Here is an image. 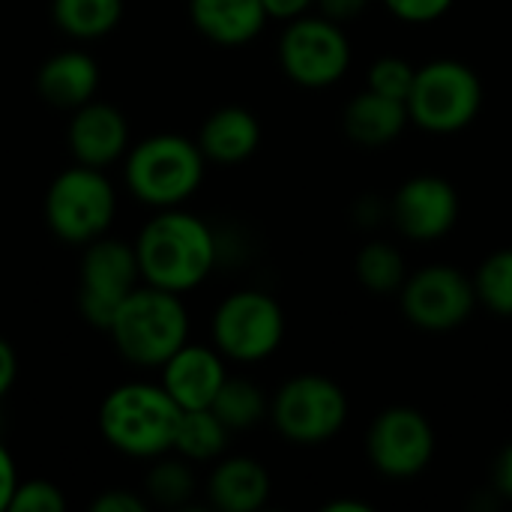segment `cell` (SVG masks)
<instances>
[{
  "label": "cell",
  "instance_id": "cell-1",
  "mask_svg": "<svg viewBox=\"0 0 512 512\" xmlns=\"http://www.w3.org/2000/svg\"><path fill=\"white\" fill-rule=\"evenodd\" d=\"M135 255L147 285L183 294L213 273L219 249L204 219L180 207H165L138 234Z\"/></svg>",
  "mask_w": 512,
  "mask_h": 512
},
{
  "label": "cell",
  "instance_id": "cell-2",
  "mask_svg": "<svg viewBox=\"0 0 512 512\" xmlns=\"http://www.w3.org/2000/svg\"><path fill=\"white\" fill-rule=\"evenodd\" d=\"M183 408L153 384H123L99 408V429L111 447L138 459H159L174 450Z\"/></svg>",
  "mask_w": 512,
  "mask_h": 512
},
{
  "label": "cell",
  "instance_id": "cell-3",
  "mask_svg": "<svg viewBox=\"0 0 512 512\" xmlns=\"http://www.w3.org/2000/svg\"><path fill=\"white\" fill-rule=\"evenodd\" d=\"M108 333L129 363L162 366L189 342V312L174 291L135 288L117 309Z\"/></svg>",
  "mask_w": 512,
  "mask_h": 512
},
{
  "label": "cell",
  "instance_id": "cell-4",
  "mask_svg": "<svg viewBox=\"0 0 512 512\" xmlns=\"http://www.w3.org/2000/svg\"><path fill=\"white\" fill-rule=\"evenodd\" d=\"M483 108L480 75L456 57H435L417 66L408 96L411 123L429 135H456L468 129Z\"/></svg>",
  "mask_w": 512,
  "mask_h": 512
},
{
  "label": "cell",
  "instance_id": "cell-5",
  "mask_svg": "<svg viewBox=\"0 0 512 512\" xmlns=\"http://www.w3.org/2000/svg\"><path fill=\"white\" fill-rule=\"evenodd\" d=\"M207 156L198 141L183 135H153L141 141L126 162V183L132 195L150 207H180L204 180Z\"/></svg>",
  "mask_w": 512,
  "mask_h": 512
},
{
  "label": "cell",
  "instance_id": "cell-6",
  "mask_svg": "<svg viewBox=\"0 0 512 512\" xmlns=\"http://www.w3.org/2000/svg\"><path fill=\"white\" fill-rule=\"evenodd\" d=\"M348 393L324 375H294L270 399L276 432L297 447H321L348 423Z\"/></svg>",
  "mask_w": 512,
  "mask_h": 512
},
{
  "label": "cell",
  "instance_id": "cell-7",
  "mask_svg": "<svg viewBox=\"0 0 512 512\" xmlns=\"http://www.w3.org/2000/svg\"><path fill=\"white\" fill-rule=\"evenodd\" d=\"M354 51L339 21L315 12L285 21L279 36V63L288 81L306 90H324L345 78Z\"/></svg>",
  "mask_w": 512,
  "mask_h": 512
},
{
  "label": "cell",
  "instance_id": "cell-8",
  "mask_svg": "<svg viewBox=\"0 0 512 512\" xmlns=\"http://www.w3.org/2000/svg\"><path fill=\"white\" fill-rule=\"evenodd\" d=\"M213 345L237 363H261L273 357L285 339L282 306L255 288L228 294L213 315Z\"/></svg>",
  "mask_w": 512,
  "mask_h": 512
},
{
  "label": "cell",
  "instance_id": "cell-9",
  "mask_svg": "<svg viewBox=\"0 0 512 512\" xmlns=\"http://www.w3.org/2000/svg\"><path fill=\"white\" fill-rule=\"evenodd\" d=\"M117 210L114 186L99 174V168L78 165L54 177L45 195V219L51 231L66 243L99 240Z\"/></svg>",
  "mask_w": 512,
  "mask_h": 512
},
{
  "label": "cell",
  "instance_id": "cell-10",
  "mask_svg": "<svg viewBox=\"0 0 512 512\" xmlns=\"http://www.w3.org/2000/svg\"><path fill=\"white\" fill-rule=\"evenodd\" d=\"M399 303L402 315L426 333H450L462 327L480 306L474 276L456 264H426L408 273Z\"/></svg>",
  "mask_w": 512,
  "mask_h": 512
},
{
  "label": "cell",
  "instance_id": "cell-11",
  "mask_svg": "<svg viewBox=\"0 0 512 512\" xmlns=\"http://www.w3.org/2000/svg\"><path fill=\"white\" fill-rule=\"evenodd\" d=\"M435 429L411 405L384 408L366 429V456L387 480H414L435 459Z\"/></svg>",
  "mask_w": 512,
  "mask_h": 512
},
{
  "label": "cell",
  "instance_id": "cell-12",
  "mask_svg": "<svg viewBox=\"0 0 512 512\" xmlns=\"http://www.w3.org/2000/svg\"><path fill=\"white\" fill-rule=\"evenodd\" d=\"M138 255L135 246L120 240H93L81 258V291L78 306L87 324L108 330L123 300L138 288Z\"/></svg>",
  "mask_w": 512,
  "mask_h": 512
},
{
  "label": "cell",
  "instance_id": "cell-13",
  "mask_svg": "<svg viewBox=\"0 0 512 512\" xmlns=\"http://www.w3.org/2000/svg\"><path fill=\"white\" fill-rule=\"evenodd\" d=\"M459 213V192L441 174L408 177L390 201V219L396 231L414 243H435L447 237L456 228Z\"/></svg>",
  "mask_w": 512,
  "mask_h": 512
},
{
  "label": "cell",
  "instance_id": "cell-14",
  "mask_svg": "<svg viewBox=\"0 0 512 512\" xmlns=\"http://www.w3.org/2000/svg\"><path fill=\"white\" fill-rule=\"evenodd\" d=\"M225 378L228 372H225L222 354L204 345L186 342L174 357L162 363V387L183 411L210 408Z\"/></svg>",
  "mask_w": 512,
  "mask_h": 512
},
{
  "label": "cell",
  "instance_id": "cell-15",
  "mask_svg": "<svg viewBox=\"0 0 512 512\" xmlns=\"http://www.w3.org/2000/svg\"><path fill=\"white\" fill-rule=\"evenodd\" d=\"M129 126L126 117L108 105V102H84L72 111L69 123V147L78 159V165L105 168L126 150Z\"/></svg>",
  "mask_w": 512,
  "mask_h": 512
},
{
  "label": "cell",
  "instance_id": "cell-16",
  "mask_svg": "<svg viewBox=\"0 0 512 512\" xmlns=\"http://www.w3.org/2000/svg\"><path fill=\"white\" fill-rule=\"evenodd\" d=\"M411 123L408 102L381 96L375 90H360L351 96L342 114V129L345 135L360 144V147H384L393 144Z\"/></svg>",
  "mask_w": 512,
  "mask_h": 512
},
{
  "label": "cell",
  "instance_id": "cell-17",
  "mask_svg": "<svg viewBox=\"0 0 512 512\" xmlns=\"http://www.w3.org/2000/svg\"><path fill=\"white\" fill-rule=\"evenodd\" d=\"M195 30L216 45H246L270 21L261 0H189Z\"/></svg>",
  "mask_w": 512,
  "mask_h": 512
},
{
  "label": "cell",
  "instance_id": "cell-18",
  "mask_svg": "<svg viewBox=\"0 0 512 512\" xmlns=\"http://www.w3.org/2000/svg\"><path fill=\"white\" fill-rule=\"evenodd\" d=\"M270 489L267 468L252 456L222 459L207 480V498L222 512H258L267 504Z\"/></svg>",
  "mask_w": 512,
  "mask_h": 512
},
{
  "label": "cell",
  "instance_id": "cell-19",
  "mask_svg": "<svg viewBox=\"0 0 512 512\" xmlns=\"http://www.w3.org/2000/svg\"><path fill=\"white\" fill-rule=\"evenodd\" d=\"M261 144V123L258 117L243 108V105H222L216 108L201 132H198V147L210 162L219 165H237L246 162Z\"/></svg>",
  "mask_w": 512,
  "mask_h": 512
},
{
  "label": "cell",
  "instance_id": "cell-20",
  "mask_svg": "<svg viewBox=\"0 0 512 512\" xmlns=\"http://www.w3.org/2000/svg\"><path fill=\"white\" fill-rule=\"evenodd\" d=\"M99 84V66L84 51H60L42 63L36 87L45 102L63 111H75L93 99Z\"/></svg>",
  "mask_w": 512,
  "mask_h": 512
},
{
  "label": "cell",
  "instance_id": "cell-21",
  "mask_svg": "<svg viewBox=\"0 0 512 512\" xmlns=\"http://www.w3.org/2000/svg\"><path fill=\"white\" fill-rule=\"evenodd\" d=\"M228 435L231 429L210 408L183 411L174 435V450L189 462H213L225 453Z\"/></svg>",
  "mask_w": 512,
  "mask_h": 512
},
{
  "label": "cell",
  "instance_id": "cell-22",
  "mask_svg": "<svg viewBox=\"0 0 512 512\" xmlns=\"http://www.w3.org/2000/svg\"><path fill=\"white\" fill-rule=\"evenodd\" d=\"M210 411L231 429V432H246L255 429L261 420L270 417V399L267 393L249 381V378H225L222 390L216 393Z\"/></svg>",
  "mask_w": 512,
  "mask_h": 512
},
{
  "label": "cell",
  "instance_id": "cell-23",
  "mask_svg": "<svg viewBox=\"0 0 512 512\" xmlns=\"http://www.w3.org/2000/svg\"><path fill=\"white\" fill-rule=\"evenodd\" d=\"M123 0H54V21L75 39H99L117 27Z\"/></svg>",
  "mask_w": 512,
  "mask_h": 512
},
{
  "label": "cell",
  "instance_id": "cell-24",
  "mask_svg": "<svg viewBox=\"0 0 512 512\" xmlns=\"http://www.w3.org/2000/svg\"><path fill=\"white\" fill-rule=\"evenodd\" d=\"M354 273H357V282L372 294L402 291V285L408 279V267H405L402 252L387 240H369L357 252Z\"/></svg>",
  "mask_w": 512,
  "mask_h": 512
},
{
  "label": "cell",
  "instance_id": "cell-25",
  "mask_svg": "<svg viewBox=\"0 0 512 512\" xmlns=\"http://www.w3.org/2000/svg\"><path fill=\"white\" fill-rule=\"evenodd\" d=\"M474 291L480 306L501 318H512V246L480 261L474 270Z\"/></svg>",
  "mask_w": 512,
  "mask_h": 512
},
{
  "label": "cell",
  "instance_id": "cell-26",
  "mask_svg": "<svg viewBox=\"0 0 512 512\" xmlns=\"http://www.w3.org/2000/svg\"><path fill=\"white\" fill-rule=\"evenodd\" d=\"M147 495L162 507H183L195 495V477L180 459H162L147 474Z\"/></svg>",
  "mask_w": 512,
  "mask_h": 512
},
{
  "label": "cell",
  "instance_id": "cell-27",
  "mask_svg": "<svg viewBox=\"0 0 512 512\" xmlns=\"http://www.w3.org/2000/svg\"><path fill=\"white\" fill-rule=\"evenodd\" d=\"M414 78H417V66L411 60H405L402 54H381L366 72V87L381 96L408 102Z\"/></svg>",
  "mask_w": 512,
  "mask_h": 512
},
{
  "label": "cell",
  "instance_id": "cell-28",
  "mask_svg": "<svg viewBox=\"0 0 512 512\" xmlns=\"http://www.w3.org/2000/svg\"><path fill=\"white\" fill-rule=\"evenodd\" d=\"M66 507V498L57 486L45 480H27L15 486V495L9 501L12 512H60Z\"/></svg>",
  "mask_w": 512,
  "mask_h": 512
},
{
  "label": "cell",
  "instance_id": "cell-29",
  "mask_svg": "<svg viewBox=\"0 0 512 512\" xmlns=\"http://www.w3.org/2000/svg\"><path fill=\"white\" fill-rule=\"evenodd\" d=\"M387 12L405 24H432L444 18L456 0H381Z\"/></svg>",
  "mask_w": 512,
  "mask_h": 512
},
{
  "label": "cell",
  "instance_id": "cell-30",
  "mask_svg": "<svg viewBox=\"0 0 512 512\" xmlns=\"http://www.w3.org/2000/svg\"><path fill=\"white\" fill-rule=\"evenodd\" d=\"M372 0H315V9L339 24H348L354 18H360L369 9Z\"/></svg>",
  "mask_w": 512,
  "mask_h": 512
},
{
  "label": "cell",
  "instance_id": "cell-31",
  "mask_svg": "<svg viewBox=\"0 0 512 512\" xmlns=\"http://www.w3.org/2000/svg\"><path fill=\"white\" fill-rule=\"evenodd\" d=\"M90 510L96 512H144V501L138 495H129V492H105L99 495Z\"/></svg>",
  "mask_w": 512,
  "mask_h": 512
},
{
  "label": "cell",
  "instance_id": "cell-32",
  "mask_svg": "<svg viewBox=\"0 0 512 512\" xmlns=\"http://www.w3.org/2000/svg\"><path fill=\"white\" fill-rule=\"evenodd\" d=\"M492 486L504 501H512V441L498 453L492 465Z\"/></svg>",
  "mask_w": 512,
  "mask_h": 512
},
{
  "label": "cell",
  "instance_id": "cell-33",
  "mask_svg": "<svg viewBox=\"0 0 512 512\" xmlns=\"http://www.w3.org/2000/svg\"><path fill=\"white\" fill-rule=\"evenodd\" d=\"M261 3H264L267 15L276 18V21L300 18V15H306V12L315 6V0H261Z\"/></svg>",
  "mask_w": 512,
  "mask_h": 512
},
{
  "label": "cell",
  "instance_id": "cell-34",
  "mask_svg": "<svg viewBox=\"0 0 512 512\" xmlns=\"http://www.w3.org/2000/svg\"><path fill=\"white\" fill-rule=\"evenodd\" d=\"M15 486H18L15 465H12L9 453L3 450V444H0V512L9 510V501L15 495Z\"/></svg>",
  "mask_w": 512,
  "mask_h": 512
},
{
  "label": "cell",
  "instance_id": "cell-35",
  "mask_svg": "<svg viewBox=\"0 0 512 512\" xmlns=\"http://www.w3.org/2000/svg\"><path fill=\"white\" fill-rule=\"evenodd\" d=\"M15 372H18L15 351L9 348V342H6V339H0V399H3V393L12 387V381H15Z\"/></svg>",
  "mask_w": 512,
  "mask_h": 512
},
{
  "label": "cell",
  "instance_id": "cell-36",
  "mask_svg": "<svg viewBox=\"0 0 512 512\" xmlns=\"http://www.w3.org/2000/svg\"><path fill=\"white\" fill-rule=\"evenodd\" d=\"M324 512H372V504L366 501H351V498H339L324 504Z\"/></svg>",
  "mask_w": 512,
  "mask_h": 512
}]
</instances>
